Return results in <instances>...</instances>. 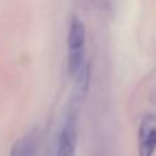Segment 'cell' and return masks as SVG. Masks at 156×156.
I'll use <instances>...</instances> for the list:
<instances>
[{
    "mask_svg": "<svg viewBox=\"0 0 156 156\" xmlns=\"http://www.w3.org/2000/svg\"><path fill=\"white\" fill-rule=\"evenodd\" d=\"M74 78L76 80H74L73 93H71V104L80 107V103L85 97L89 88V83H90V63L83 62V65L77 71Z\"/></svg>",
    "mask_w": 156,
    "mask_h": 156,
    "instance_id": "obj_5",
    "label": "cell"
},
{
    "mask_svg": "<svg viewBox=\"0 0 156 156\" xmlns=\"http://www.w3.org/2000/svg\"><path fill=\"white\" fill-rule=\"evenodd\" d=\"M85 25L80 18L73 16L67 32V73L73 77L85 62Z\"/></svg>",
    "mask_w": 156,
    "mask_h": 156,
    "instance_id": "obj_1",
    "label": "cell"
},
{
    "mask_svg": "<svg viewBox=\"0 0 156 156\" xmlns=\"http://www.w3.org/2000/svg\"><path fill=\"white\" fill-rule=\"evenodd\" d=\"M78 141V105L71 104L58 136L55 156H76Z\"/></svg>",
    "mask_w": 156,
    "mask_h": 156,
    "instance_id": "obj_2",
    "label": "cell"
},
{
    "mask_svg": "<svg viewBox=\"0 0 156 156\" xmlns=\"http://www.w3.org/2000/svg\"><path fill=\"white\" fill-rule=\"evenodd\" d=\"M40 144V133L37 129H32L14 143L10 156H36Z\"/></svg>",
    "mask_w": 156,
    "mask_h": 156,
    "instance_id": "obj_4",
    "label": "cell"
},
{
    "mask_svg": "<svg viewBox=\"0 0 156 156\" xmlns=\"http://www.w3.org/2000/svg\"><path fill=\"white\" fill-rule=\"evenodd\" d=\"M156 151V114L143 116L138 127V155L154 156Z\"/></svg>",
    "mask_w": 156,
    "mask_h": 156,
    "instance_id": "obj_3",
    "label": "cell"
}]
</instances>
